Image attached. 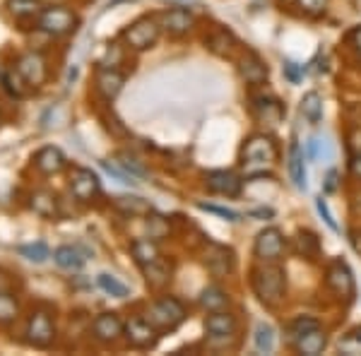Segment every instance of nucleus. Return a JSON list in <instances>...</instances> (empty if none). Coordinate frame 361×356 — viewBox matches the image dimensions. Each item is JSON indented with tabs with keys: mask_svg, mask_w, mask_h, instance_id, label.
I'll return each instance as SVG.
<instances>
[{
	"mask_svg": "<svg viewBox=\"0 0 361 356\" xmlns=\"http://www.w3.org/2000/svg\"><path fill=\"white\" fill-rule=\"evenodd\" d=\"M207 190L214 195H224V197H236L241 192V178L234 171H209L205 176Z\"/></svg>",
	"mask_w": 361,
	"mask_h": 356,
	"instance_id": "obj_12",
	"label": "nucleus"
},
{
	"mask_svg": "<svg viewBox=\"0 0 361 356\" xmlns=\"http://www.w3.org/2000/svg\"><path fill=\"white\" fill-rule=\"evenodd\" d=\"M255 113H258L260 121H265V123H270L275 128L279 125V121H282L284 111L275 99H255Z\"/></svg>",
	"mask_w": 361,
	"mask_h": 356,
	"instance_id": "obj_24",
	"label": "nucleus"
},
{
	"mask_svg": "<svg viewBox=\"0 0 361 356\" xmlns=\"http://www.w3.org/2000/svg\"><path fill=\"white\" fill-rule=\"evenodd\" d=\"M159 29H161L159 20H154V17H142V20L133 22V25L126 29L123 39L133 51H147V49H152L157 44V39H159Z\"/></svg>",
	"mask_w": 361,
	"mask_h": 356,
	"instance_id": "obj_5",
	"label": "nucleus"
},
{
	"mask_svg": "<svg viewBox=\"0 0 361 356\" xmlns=\"http://www.w3.org/2000/svg\"><path fill=\"white\" fill-rule=\"evenodd\" d=\"M147 233L152 241H159V238H164L169 233V224L164 217H157V214H149L147 217Z\"/></svg>",
	"mask_w": 361,
	"mask_h": 356,
	"instance_id": "obj_36",
	"label": "nucleus"
},
{
	"mask_svg": "<svg viewBox=\"0 0 361 356\" xmlns=\"http://www.w3.org/2000/svg\"><path fill=\"white\" fill-rule=\"evenodd\" d=\"M54 260L58 267H63V270H80L87 258L78 246H61V248H56Z\"/></svg>",
	"mask_w": 361,
	"mask_h": 356,
	"instance_id": "obj_21",
	"label": "nucleus"
},
{
	"mask_svg": "<svg viewBox=\"0 0 361 356\" xmlns=\"http://www.w3.org/2000/svg\"><path fill=\"white\" fill-rule=\"evenodd\" d=\"M97 284L102 287L106 294H111L116 296V299H126V296H130V289L126 287L121 279H116L114 274H109V272H104V274H99L97 277Z\"/></svg>",
	"mask_w": 361,
	"mask_h": 356,
	"instance_id": "obj_31",
	"label": "nucleus"
},
{
	"mask_svg": "<svg viewBox=\"0 0 361 356\" xmlns=\"http://www.w3.org/2000/svg\"><path fill=\"white\" fill-rule=\"evenodd\" d=\"M8 8L15 17H22V20H25V17L42 15V3H39V0H10Z\"/></svg>",
	"mask_w": 361,
	"mask_h": 356,
	"instance_id": "obj_32",
	"label": "nucleus"
},
{
	"mask_svg": "<svg viewBox=\"0 0 361 356\" xmlns=\"http://www.w3.org/2000/svg\"><path fill=\"white\" fill-rule=\"evenodd\" d=\"M70 190L80 202H90L99 195V178L90 168H73L70 173Z\"/></svg>",
	"mask_w": 361,
	"mask_h": 356,
	"instance_id": "obj_11",
	"label": "nucleus"
},
{
	"mask_svg": "<svg viewBox=\"0 0 361 356\" xmlns=\"http://www.w3.org/2000/svg\"><path fill=\"white\" fill-rule=\"evenodd\" d=\"M20 318V303L8 289H0V325H10Z\"/></svg>",
	"mask_w": 361,
	"mask_h": 356,
	"instance_id": "obj_28",
	"label": "nucleus"
},
{
	"mask_svg": "<svg viewBox=\"0 0 361 356\" xmlns=\"http://www.w3.org/2000/svg\"><path fill=\"white\" fill-rule=\"evenodd\" d=\"M253 342H255V349H258L260 354H270L272 349H275V330H272V325H267V323L255 325Z\"/></svg>",
	"mask_w": 361,
	"mask_h": 356,
	"instance_id": "obj_30",
	"label": "nucleus"
},
{
	"mask_svg": "<svg viewBox=\"0 0 361 356\" xmlns=\"http://www.w3.org/2000/svg\"><path fill=\"white\" fill-rule=\"evenodd\" d=\"M130 253H133V258H135V262L140 267L159 260V248H157V243L152 241V238H137V241H133Z\"/></svg>",
	"mask_w": 361,
	"mask_h": 356,
	"instance_id": "obj_22",
	"label": "nucleus"
},
{
	"mask_svg": "<svg viewBox=\"0 0 361 356\" xmlns=\"http://www.w3.org/2000/svg\"><path fill=\"white\" fill-rule=\"evenodd\" d=\"M349 168H352V173L354 176H361V154H357L352 159V164H349Z\"/></svg>",
	"mask_w": 361,
	"mask_h": 356,
	"instance_id": "obj_45",
	"label": "nucleus"
},
{
	"mask_svg": "<svg viewBox=\"0 0 361 356\" xmlns=\"http://www.w3.org/2000/svg\"><path fill=\"white\" fill-rule=\"evenodd\" d=\"M226 303H229V299H226V294L219 287H207L202 289L200 294V306L205 308V311H224Z\"/></svg>",
	"mask_w": 361,
	"mask_h": 356,
	"instance_id": "obj_29",
	"label": "nucleus"
},
{
	"mask_svg": "<svg viewBox=\"0 0 361 356\" xmlns=\"http://www.w3.org/2000/svg\"><path fill=\"white\" fill-rule=\"evenodd\" d=\"M313 328H318V323L313 318H296L292 323V335L299 337V335H304V332L313 330Z\"/></svg>",
	"mask_w": 361,
	"mask_h": 356,
	"instance_id": "obj_42",
	"label": "nucleus"
},
{
	"mask_svg": "<svg viewBox=\"0 0 361 356\" xmlns=\"http://www.w3.org/2000/svg\"><path fill=\"white\" fill-rule=\"evenodd\" d=\"M20 250L22 258H27L29 262H37V265H42V262L49 260V246H46L44 241H37V243H27V246H20L17 248Z\"/></svg>",
	"mask_w": 361,
	"mask_h": 356,
	"instance_id": "obj_33",
	"label": "nucleus"
},
{
	"mask_svg": "<svg viewBox=\"0 0 361 356\" xmlns=\"http://www.w3.org/2000/svg\"><path fill=\"white\" fill-rule=\"evenodd\" d=\"M304 156L311 161H330L333 159V145L323 137H311L304 147Z\"/></svg>",
	"mask_w": 361,
	"mask_h": 356,
	"instance_id": "obj_25",
	"label": "nucleus"
},
{
	"mask_svg": "<svg viewBox=\"0 0 361 356\" xmlns=\"http://www.w3.org/2000/svg\"><path fill=\"white\" fill-rule=\"evenodd\" d=\"M352 42H354V46H357V49L361 51V27L352 34Z\"/></svg>",
	"mask_w": 361,
	"mask_h": 356,
	"instance_id": "obj_46",
	"label": "nucleus"
},
{
	"mask_svg": "<svg viewBox=\"0 0 361 356\" xmlns=\"http://www.w3.org/2000/svg\"><path fill=\"white\" fill-rule=\"evenodd\" d=\"M145 318L154 325L157 332H171L185 320V308H183V303L178 299H173V296H161V299H157L152 306L147 308Z\"/></svg>",
	"mask_w": 361,
	"mask_h": 356,
	"instance_id": "obj_3",
	"label": "nucleus"
},
{
	"mask_svg": "<svg viewBox=\"0 0 361 356\" xmlns=\"http://www.w3.org/2000/svg\"><path fill=\"white\" fill-rule=\"evenodd\" d=\"M255 255H258L260 260L265 262H277L279 255L284 253V236L282 231L275 229V226H270V229L260 231L258 238H255Z\"/></svg>",
	"mask_w": 361,
	"mask_h": 356,
	"instance_id": "obj_10",
	"label": "nucleus"
},
{
	"mask_svg": "<svg viewBox=\"0 0 361 356\" xmlns=\"http://www.w3.org/2000/svg\"><path fill=\"white\" fill-rule=\"evenodd\" d=\"M159 25L164 27L169 34H176V37H180V34H188L190 29H193L195 20L188 10L173 8V10H169V13H164L159 17Z\"/></svg>",
	"mask_w": 361,
	"mask_h": 356,
	"instance_id": "obj_15",
	"label": "nucleus"
},
{
	"mask_svg": "<svg viewBox=\"0 0 361 356\" xmlns=\"http://www.w3.org/2000/svg\"><path fill=\"white\" fill-rule=\"evenodd\" d=\"M284 73H287V78L292 80V82H299V78L304 75V68H299L296 63H287V66H284Z\"/></svg>",
	"mask_w": 361,
	"mask_h": 356,
	"instance_id": "obj_43",
	"label": "nucleus"
},
{
	"mask_svg": "<svg viewBox=\"0 0 361 356\" xmlns=\"http://www.w3.org/2000/svg\"><path fill=\"white\" fill-rule=\"evenodd\" d=\"M340 352L342 354H352V356H361V337L359 335H349L340 342Z\"/></svg>",
	"mask_w": 361,
	"mask_h": 356,
	"instance_id": "obj_39",
	"label": "nucleus"
},
{
	"mask_svg": "<svg viewBox=\"0 0 361 356\" xmlns=\"http://www.w3.org/2000/svg\"><path fill=\"white\" fill-rule=\"evenodd\" d=\"M29 200H32L29 205H32V209L39 214V217H46V219L54 217V219H56V214H58V202H56V195H54V192H49V190H34Z\"/></svg>",
	"mask_w": 361,
	"mask_h": 356,
	"instance_id": "obj_20",
	"label": "nucleus"
},
{
	"mask_svg": "<svg viewBox=\"0 0 361 356\" xmlns=\"http://www.w3.org/2000/svg\"><path fill=\"white\" fill-rule=\"evenodd\" d=\"M284 287H287L284 270L275 262H265L253 272V291L265 306H277L284 299Z\"/></svg>",
	"mask_w": 361,
	"mask_h": 356,
	"instance_id": "obj_1",
	"label": "nucleus"
},
{
	"mask_svg": "<svg viewBox=\"0 0 361 356\" xmlns=\"http://www.w3.org/2000/svg\"><path fill=\"white\" fill-rule=\"evenodd\" d=\"M102 168L106 173H111V176L118 180V183H123V185H135L137 183L135 176H133V173H128L126 166L121 164V161H118V164H114V161H111V164H109V161H102Z\"/></svg>",
	"mask_w": 361,
	"mask_h": 356,
	"instance_id": "obj_35",
	"label": "nucleus"
},
{
	"mask_svg": "<svg viewBox=\"0 0 361 356\" xmlns=\"http://www.w3.org/2000/svg\"><path fill=\"white\" fill-rule=\"evenodd\" d=\"M299 248H301V253L304 255H318V250H320V243H318V238L313 236L311 231H301L299 233Z\"/></svg>",
	"mask_w": 361,
	"mask_h": 356,
	"instance_id": "obj_37",
	"label": "nucleus"
},
{
	"mask_svg": "<svg viewBox=\"0 0 361 356\" xmlns=\"http://www.w3.org/2000/svg\"><path fill=\"white\" fill-rule=\"evenodd\" d=\"M78 27V15L73 10L63 8V5H51L44 8L39 15V29L49 37H66Z\"/></svg>",
	"mask_w": 361,
	"mask_h": 356,
	"instance_id": "obj_4",
	"label": "nucleus"
},
{
	"mask_svg": "<svg viewBox=\"0 0 361 356\" xmlns=\"http://www.w3.org/2000/svg\"><path fill=\"white\" fill-rule=\"evenodd\" d=\"M325 282H328V287L335 291L337 296H342V299H354V277H352V270H349V265L345 260H335L330 262L328 272H325Z\"/></svg>",
	"mask_w": 361,
	"mask_h": 356,
	"instance_id": "obj_9",
	"label": "nucleus"
},
{
	"mask_svg": "<svg viewBox=\"0 0 361 356\" xmlns=\"http://www.w3.org/2000/svg\"><path fill=\"white\" fill-rule=\"evenodd\" d=\"M27 342L39 349H49L56 340V325L46 311H34L27 320Z\"/></svg>",
	"mask_w": 361,
	"mask_h": 356,
	"instance_id": "obj_6",
	"label": "nucleus"
},
{
	"mask_svg": "<svg viewBox=\"0 0 361 356\" xmlns=\"http://www.w3.org/2000/svg\"><path fill=\"white\" fill-rule=\"evenodd\" d=\"M116 207L123 209V212L130 214H147L149 205L142 200V197H116Z\"/></svg>",
	"mask_w": 361,
	"mask_h": 356,
	"instance_id": "obj_34",
	"label": "nucleus"
},
{
	"mask_svg": "<svg viewBox=\"0 0 361 356\" xmlns=\"http://www.w3.org/2000/svg\"><path fill=\"white\" fill-rule=\"evenodd\" d=\"M205 330L212 337H229L236 332V318L224 311H212L205 318Z\"/></svg>",
	"mask_w": 361,
	"mask_h": 356,
	"instance_id": "obj_17",
	"label": "nucleus"
},
{
	"mask_svg": "<svg viewBox=\"0 0 361 356\" xmlns=\"http://www.w3.org/2000/svg\"><path fill=\"white\" fill-rule=\"evenodd\" d=\"M241 159L248 176H263L265 168H270L272 161L277 159V147L267 135H253L243 145Z\"/></svg>",
	"mask_w": 361,
	"mask_h": 356,
	"instance_id": "obj_2",
	"label": "nucleus"
},
{
	"mask_svg": "<svg viewBox=\"0 0 361 356\" xmlns=\"http://www.w3.org/2000/svg\"><path fill=\"white\" fill-rule=\"evenodd\" d=\"M335 188H337V171H330L328 178H325V190L333 192Z\"/></svg>",
	"mask_w": 361,
	"mask_h": 356,
	"instance_id": "obj_44",
	"label": "nucleus"
},
{
	"mask_svg": "<svg viewBox=\"0 0 361 356\" xmlns=\"http://www.w3.org/2000/svg\"><path fill=\"white\" fill-rule=\"evenodd\" d=\"M123 335L128 344L135 349H149L159 340V332H157V328L147 318H130L123 328Z\"/></svg>",
	"mask_w": 361,
	"mask_h": 356,
	"instance_id": "obj_8",
	"label": "nucleus"
},
{
	"mask_svg": "<svg viewBox=\"0 0 361 356\" xmlns=\"http://www.w3.org/2000/svg\"><path fill=\"white\" fill-rule=\"evenodd\" d=\"M299 5L308 15H323L328 8V0H299Z\"/></svg>",
	"mask_w": 361,
	"mask_h": 356,
	"instance_id": "obj_40",
	"label": "nucleus"
},
{
	"mask_svg": "<svg viewBox=\"0 0 361 356\" xmlns=\"http://www.w3.org/2000/svg\"><path fill=\"white\" fill-rule=\"evenodd\" d=\"M316 209H318V214L325 219V224H328L330 229H333V231H340V226H337V221L333 219V214H330V209H328V202H325L323 197H318V200H316Z\"/></svg>",
	"mask_w": 361,
	"mask_h": 356,
	"instance_id": "obj_41",
	"label": "nucleus"
},
{
	"mask_svg": "<svg viewBox=\"0 0 361 356\" xmlns=\"http://www.w3.org/2000/svg\"><path fill=\"white\" fill-rule=\"evenodd\" d=\"M241 75H243V80H246V82L260 85L267 78V68L255 56H248V58H243V61H241Z\"/></svg>",
	"mask_w": 361,
	"mask_h": 356,
	"instance_id": "obj_27",
	"label": "nucleus"
},
{
	"mask_svg": "<svg viewBox=\"0 0 361 356\" xmlns=\"http://www.w3.org/2000/svg\"><path fill=\"white\" fill-rule=\"evenodd\" d=\"M304 149L299 147V145H292L289 147V176H292L294 185L299 190H308V176H306V164H304Z\"/></svg>",
	"mask_w": 361,
	"mask_h": 356,
	"instance_id": "obj_18",
	"label": "nucleus"
},
{
	"mask_svg": "<svg viewBox=\"0 0 361 356\" xmlns=\"http://www.w3.org/2000/svg\"><path fill=\"white\" fill-rule=\"evenodd\" d=\"M15 70L29 87H42L46 82V78H49V63H46V58L42 54H34V51L20 56Z\"/></svg>",
	"mask_w": 361,
	"mask_h": 356,
	"instance_id": "obj_7",
	"label": "nucleus"
},
{
	"mask_svg": "<svg viewBox=\"0 0 361 356\" xmlns=\"http://www.w3.org/2000/svg\"><path fill=\"white\" fill-rule=\"evenodd\" d=\"M46 3H51V5H58V3H61V0H46Z\"/></svg>",
	"mask_w": 361,
	"mask_h": 356,
	"instance_id": "obj_47",
	"label": "nucleus"
},
{
	"mask_svg": "<svg viewBox=\"0 0 361 356\" xmlns=\"http://www.w3.org/2000/svg\"><path fill=\"white\" fill-rule=\"evenodd\" d=\"M142 272H145V282L152 289H164L166 284L171 282V272H169V267L161 260L142 265Z\"/></svg>",
	"mask_w": 361,
	"mask_h": 356,
	"instance_id": "obj_23",
	"label": "nucleus"
},
{
	"mask_svg": "<svg viewBox=\"0 0 361 356\" xmlns=\"http://www.w3.org/2000/svg\"><path fill=\"white\" fill-rule=\"evenodd\" d=\"M200 209L217 214V217H222L226 221H238V219H241V214L234 212V209H229V207H217V205H207V202H200Z\"/></svg>",
	"mask_w": 361,
	"mask_h": 356,
	"instance_id": "obj_38",
	"label": "nucleus"
},
{
	"mask_svg": "<svg viewBox=\"0 0 361 356\" xmlns=\"http://www.w3.org/2000/svg\"><path fill=\"white\" fill-rule=\"evenodd\" d=\"M301 116L313 125L320 123V118H323V99H320L318 92H308V94L301 99Z\"/></svg>",
	"mask_w": 361,
	"mask_h": 356,
	"instance_id": "obj_26",
	"label": "nucleus"
},
{
	"mask_svg": "<svg viewBox=\"0 0 361 356\" xmlns=\"http://www.w3.org/2000/svg\"><path fill=\"white\" fill-rule=\"evenodd\" d=\"M325 332L320 328H313L304 332V335L296 337V349H299L301 354H308V356H316L325 349Z\"/></svg>",
	"mask_w": 361,
	"mask_h": 356,
	"instance_id": "obj_19",
	"label": "nucleus"
},
{
	"mask_svg": "<svg viewBox=\"0 0 361 356\" xmlns=\"http://www.w3.org/2000/svg\"><path fill=\"white\" fill-rule=\"evenodd\" d=\"M359 337H361V330H359Z\"/></svg>",
	"mask_w": 361,
	"mask_h": 356,
	"instance_id": "obj_48",
	"label": "nucleus"
},
{
	"mask_svg": "<svg viewBox=\"0 0 361 356\" xmlns=\"http://www.w3.org/2000/svg\"><path fill=\"white\" fill-rule=\"evenodd\" d=\"M123 85H126V75L118 73L116 68L104 66L97 70V90L104 99H116L121 94V90H123Z\"/></svg>",
	"mask_w": 361,
	"mask_h": 356,
	"instance_id": "obj_14",
	"label": "nucleus"
},
{
	"mask_svg": "<svg viewBox=\"0 0 361 356\" xmlns=\"http://www.w3.org/2000/svg\"><path fill=\"white\" fill-rule=\"evenodd\" d=\"M123 328L126 325L121 323V318L116 313H102L94 318L92 323V332H94V340L104 342V344H111L123 335Z\"/></svg>",
	"mask_w": 361,
	"mask_h": 356,
	"instance_id": "obj_13",
	"label": "nucleus"
},
{
	"mask_svg": "<svg viewBox=\"0 0 361 356\" xmlns=\"http://www.w3.org/2000/svg\"><path fill=\"white\" fill-rule=\"evenodd\" d=\"M34 166H37V171L46 173V176H54V173L63 171L66 156H63V152L58 147H42L34 154Z\"/></svg>",
	"mask_w": 361,
	"mask_h": 356,
	"instance_id": "obj_16",
	"label": "nucleus"
}]
</instances>
